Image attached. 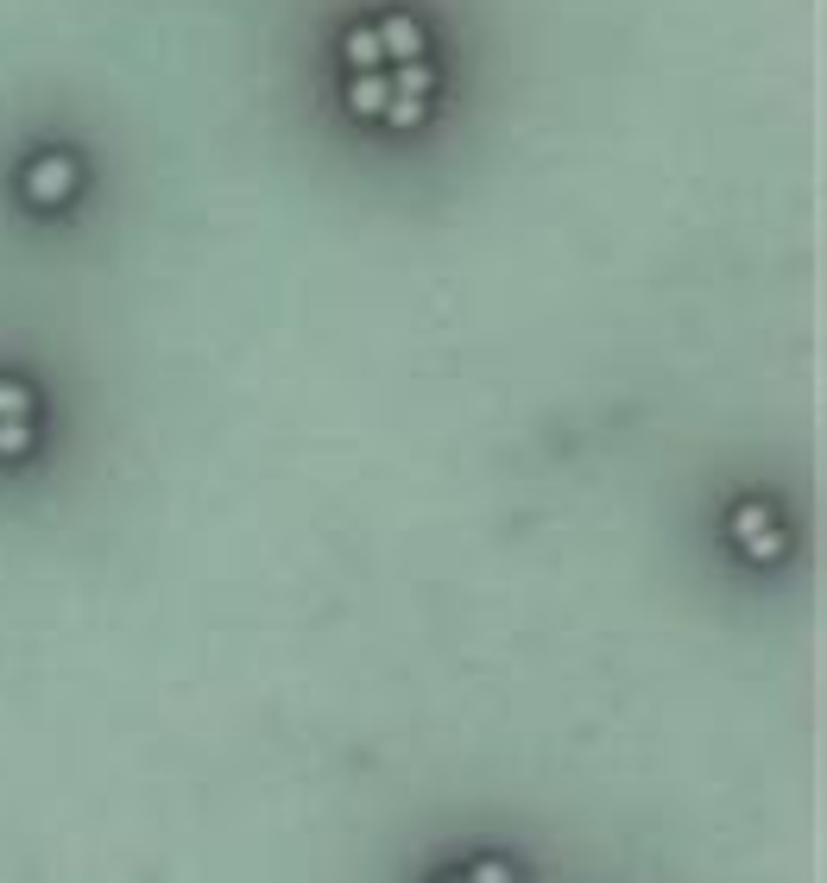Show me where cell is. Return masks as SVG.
<instances>
[{
    "label": "cell",
    "mask_w": 827,
    "mask_h": 883,
    "mask_svg": "<svg viewBox=\"0 0 827 883\" xmlns=\"http://www.w3.org/2000/svg\"><path fill=\"white\" fill-rule=\"evenodd\" d=\"M348 101H355L360 114H379V108H392V77H379V70H373V77H360L355 89H348Z\"/></svg>",
    "instance_id": "2"
},
{
    "label": "cell",
    "mask_w": 827,
    "mask_h": 883,
    "mask_svg": "<svg viewBox=\"0 0 827 883\" xmlns=\"http://www.w3.org/2000/svg\"><path fill=\"white\" fill-rule=\"evenodd\" d=\"M386 114H392L398 127H417V120H424V101H392V108H386Z\"/></svg>",
    "instance_id": "4"
},
{
    "label": "cell",
    "mask_w": 827,
    "mask_h": 883,
    "mask_svg": "<svg viewBox=\"0 0 827 883\" xmlns=\"http://www.w3.org/2000/svg\"><path fill=\"white\" fill-rule=\"evenodd\" d=\"M379 51H386V63H417V51H424V32H417L411 13H386V20L373 26Z\"/></svg>",
    "instance_id": "1"
},
{
    "label": "cell",
    "mask_w": 827,
    "mask_h": 883,
    "mask_svg": "<svg viewBox=\"0 0 827 883\" xmlns=\"http://www.w3.org/2000/svg\"><path fill=\"white\" fill-rule=\"evenodd\" d=\"M348 58H355V70L360 77H373L379 63H386V51H379V39H373V26H360V32H348V44H341Z\"/></svg>",
    "instance_id": "3"
}]
</instances>
